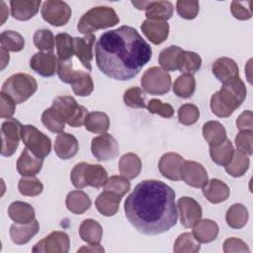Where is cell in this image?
Masks as SVG:
<instances>
[{
  "instance_id": "484cf974",
  "label": "cell",
  "mask_w": 253,
  "mask_h": 253,
  "mask_svg": "<svg viewBox=\"0 0 253 253\" xmlns=\"http://www.w3.org/2000/svg\"><path fill=\"white\" fill-rule=\"evenodd\" d=\"M218 225L215 221L205 218L200 219L194 226L192 234L200 243H210L216 239L218 235Z\"/></svg>"
},
{
  "instance_id": "9f6ffc18",
  "label": "cell",
  "mask_w": 253,
  "mask_h": 253,
  "mask_svg": "<svg viewBox=\"0 0 253 253\" xmlns=\"http://www.w3.org/2000/svg\"><path fill=\"white\" fill-rule=\"evenodd\" d=\"M0 117L2 119H11L16 111V102L7 94H0Z\"/></svg>"
},
{
  "instance_id": "30bf717a",
  "label": "cell",
  "mask_w": 253,
  "mask_h": 253,
  "mask_svg": "<svg viewBox=\"0 0 253 253\" xmlns=\"http://www.w3.org/2000/svg\"><path fill=\"white\" fill-rule=\"evenodd\" d=\"M23 126L16 119H8L1 125V138L2 148L1 155L4 157L12 156L18 146L20 139H22Z\"/></svg>"
},
{
  "instance_id": "6f0895ef",
  "label": "cell",
  "mask_w": 253,
  "mask_h": 253,
  "mask_svg": "<svg viewBox=\"0 0 253 253\" xmlns=\"http://www.w3.org/2000/svg\"><path fill=\"white\" fill-rule=\"evenodd\" d=\"M223 252L225 253L250 252V249L243 240L235 237H230L223 242Z\"/></svg>"
},
{
  "instance_id": "c3c4849f",
  "label": "cell",
  "mask_w": 253,
  "mask_h": 253,
  "mask_svg": "<svg viewBox=\"0 0 253 253\" xmlns=\"http://www.w3.org/2000/svg\"><path fill=\"white\" fill-rule=\"evenodd\" d=\"M130 189V183L128 179L125 178L124 176H111L107 179L104 190L113 192L123 198Z\"/></svg>"
},
{
  "instance_id": "d6a6232c",
  "label": "cell",
  "mask_w": 253,
  "mask_h": 253,
  "mask_svg": "<svg viewBox=\"0 0 253 253\" xmlns=\"http://www.w3.org/2000/svg\"><path fill=\"white\" fill-rule=\"evenodd\" d=\"M79 235L83 241L89 244H99L103 236V228L95 219L87 218L79 226Z\"/></svg>"
},
{
  "instance_id": "f6af8a7d",
  "label": "cell",
  "mask_w": 253,
  "mask_h": 253,
  "mask_svg": "<svg viewBox=\"0 0 253 253\" xmlns=\"http://www.w3.org/2000/svg\"><path fill=\"white\" fill-rule=\"evenodd\" d=\"M18 189L21 195L26 197H35L43 190L42 183L35 176H23L18 183Z\"/></svg>"
},
{
  "instance_id": "60d3db41",
  "label": "cell",
  "mask_w": 253,
  "mask_h": 253,
  "mask_svg": "<svg viewBox=\"0 0 253 253\" xmlns=\"http://www.w3.org/2000/svg\"><path fill=\"white\" fill-rule=\"evenodd\" d=\"M196 90V80L191 74H182L177 77L173 85V92L177 97L190 98Z\"/></svg>"
},
{
  "instance_id": "4dcf8cb0",
  "label": "cell",
  "mask_w": 253,
  "mask_h": 253,
  "mask_svg": "<svg viewBox=\"0 0 253 253\" xmlns=\"http://www.w3.org/2000/svg\"><path fill=\"white\" fill-rule=\"evenodd\" d=\"M66 208L74 214H82L91 207V200L89 196L81 191L75 190L68 193L65 200Z\"/></svg>"
},
{
  "instance_id": "f1b7e54d",
  "label": "cell",
  "mask_w": 253,
  "mask_h": 253,
  "mask_svg": "<svg viewBox=\"0 0 253 253\" xmlns=\"http://www.w3.org/2000/svg\"><path fill=\"white\" fill-rule=\"evenodd\" d=\"M119 171L128 180L136 178L141 171L140 158L132 152L124 154L119 160Z\"/></svg>"
},
{
  "instance_id": "74e56055",
  "label": "cell",
  "mask_w": 253,
  "mask_h": 253,
  "mask_svg": "<svg viewBox=\"0 0 253 253\" xmlns=\"http://www.w3.org/2000/svg\"><path fill=\"white\" fill-rule=\"evenodd\" d=\"M85 128L93 133H105L110 126V119L103 112L89 113L85 120Z\"/></svg>"
},
{
  "instance_id": "ac0fdd59",
  "label": "cell",
  "mask_w": 253,
  "mask_h": 253,
  "mask_svg": "<svg viewBox=\"0 0 253 253\" xmlns=\"http://www.w3.org/2000/svg\"><path fill=\"white\" fill-rule=\"evenodd\" d=\"M96 37L93 34L82 38H73V53L81 61L87 70H92L91 60L93 59V45Z\"/></svg>"
},
{
  "instance_id": "91938a15",
  "label": "cell",
  "mask_w": 253,
  "mask_h": 253,
  "mask_svg": "<svg viewBox=\"0 0 253 253\" xmlns=\"http://www.w3.org/2000/svg\"><path fill=\"white\" fill-rule=\"evenodd\" d=\"M252 112L250 110L242 112L236 120V126L239 130H253Z\"/></svg>"
},
{
  "instance_id": "5bb4252c",
  "label": "cell",
  "mask_w": 253,
  "mask_h": 253,
  "mask_svg": "<svg viewBox=\"0 0 253 253\" xmlns=\"http://www.w3.org/2000/svg\"><path fill=\"white\" fill-rule=\"evenodd\" d=\"M177 207L180 214V222L187 228L193 227L202 218V208L200 204L193 198H180L177 202Z\"/></svg>"
},
{
  "instance_id": "e7e4bbea",
  "label": "cell",
  "mask_w": 253,
  "mask_h": 253,
  "mask_svg": "<svg viewBox=\"0 0 253 253\" xmlns=\"http://www.w3.org/2000/svg\"><path fill=\"white\" fill-rule=\"evenodd\" d=\"M1 5H2V11H1V16H2V20H1V26L4 24V22H5V20H6V18H7V16H8V14H9V11H8V9L6 8V4L2 1L1 2Z\"/></svg>"
},
{
  "instance_id": "11a10c76",
  "label": "cell",
  "mask_w": 253,
  "mask_h": 253,
  "mask_svg": "<svg viewBox=\"0 0 253 253\" xmlns=\"http://www.w3.org/2000/svg\"><path fill=\"white\" fill-rule=\"evenodd\" d=\"M250 1L247 2H239V1H232L230 5V11L232 16L241 21L249 20L252 17L251 9H250Z\"/></svg>"
},
{
  "instance_id": "603a6c76",
  "label": "cell",
  "mask_w": 253,
  "mask_h": 253,
  "mask_svg": "<svg viewBox=\"0 0 253 253\" xmlns=\"http://www.w3.org/2000/svg\"><path fill=\"white\" fill-rule=\"evenodd\" d=\"M40 230V223L35 218L33 221L25 224L13 223L10 226V237L17 245L28 243Z\"/></svg>"
},
{
  "instance_id": "94428289",
  "label": "cell",
  "mask_w": 253,
  "mask_h": 253,
  "mask_svg": "<svg viewBox=\"0 0 253 253\" xmlns=\"http://www.w3.org/2000/svg\"><path fill=\"white\" fill-rule=\"evenodd\" d=\"M105 249L100 244H90L88 246H83L78 249V252H104Z\"/></svg>"
},
{
  "instance_id": "ba28073f",
  "label": "cell",
  "mask_w": 253,
  "mask_h": 253,
  "mask_svg": "<svg viewBox=\"0 0 253 253\" xmlns=\"http://www.w3.org/2000/svg\"><path fill=\"white\" fill-rule=\"evenodd\" d=\"M22 141L26 148L36 157L43 159L51 150L50 138L33 125H25L22 128Z\"/></svg>"
},
{
  "instance_id": "cb8c5ba5",
  "label": "cell",
  "mask_w": 253,
  "mask_h": 253,
  "mask_svg": "<svg viewBox=\"0 0 253 253\" xmlns=\"http://www.w3.org/2000/svg\"><path fill=\"white\" fill-rule=\"evenodd\" d=\"M203 195L211 204H219L226 201L230 195L229 187L219 179L213 178L203 187Z\"/></svg>"
},
{
  "instance_id": "5b68a950",
  "label": "cell",
  "mask_w": 253,
  "mask_h": 253,
  "mask_svg": "<svg viewBox=\"0 0 253 253\" xmlns=\"http://www.w3.org/2000/svg\"><path fill=\"white\" fill-rule=\"evenodd\" d=\"M107 179L106 169L99 164L80 162L70 172L71 183L77 189H83L87 186L99 189L104 187Z\"/></svg>"
},
{
  "instance_id": "b9f144b4",
  "label": "cell",
  "mask_w": 253,
  "mask_h": 253,
  "mask_svg": "<svg viewBox=\"0 0 253 253\" xmlns=\"http://www.w3.org/2000/svg\"><path fill=\"white\" fill-rule=\"evenodd\" d=\"M55 47L57 51L58 60L67 61L71 60L73 53V38L66 34L60 33L55 36Z\"/></svg>"
},
{
  "instance_id": "f5cc1de1",
  "label": "cell",
  "mask_w": 253,
  "mask_h": 253,
  "mask_svg": "<svg viewBox=\"0 0 253 253\" xmlns=\"http://www.w3.org/2000/svg\"><path fill=\"white\" fill-rule=\"evenodd\" d=\"M237 150L251 155L253 153V130H240L235 137Z\"/></svg>"
},
{
  "instance_id": "681fc988",
  "label": "cell",
  "mask_w": 253,
  "mask_h": 253,
  "mask_svg": "<svg viewBox=\"0 0 253 253\" xmlns=\"http://www.w3.org/2000/svg\"><path fill=\"white\" fill-rule=\"evenodd\" d=\"M42 123L48 130L54 133L63 132L65 127V123L55 114L51 108L43 111L42 114Z\"/></svg>"
},
{
  "instance_id": "836d02e7",
  "label": "cell",
  "mask_w": 253,
  "mask_h": 253,
  "mask_svg": "<svg viewBox=\"0 0 253 253\" xmlns=\"http://www.w3.org/2000/svg\"><path fill=\"white\" fill-rule=\"evenodd\" d=\"M203 136L210 146H215L226 139V130L219 122L209 121L203 126Z\"/></svg>"
},
{
  "instance_id": "7dc6e473",
  "label": "cell",
  "mask_w": 253,
  "mask_h": 253,
  "mask_svg": "<svg viewBox=\"0 0 253 253\" xmlns=\"http://www.w3.org/2000/svg\"><path fill=\"white\" fill-rule=\"evenodd\" d=\"M145 93L139 87H130L124 93V102L126 106L133 109L146 108Z\"/></svg>"
},
{
  "instance_id": "44dd1931",
  "label": "cell",
  "mask_w": 253,
  "mask_h": 253,
  "mask_svg": "<svg viewBox=\"0 0 253 253\" xmlns=\"http://www.w3.org/2000/svg\"><path fill=\"white\" fill-rule=\"evenodd\" d=\"M211 71L216 79L221 83L227 82L239 76V69L237 63L233 59L225 56L217 58L212 63Z\"/></svg>"
},
{
  "instance_id": "816d5d0a",
  "label": "cell",
  "mask_w": 253,
  "mask_h": 253,
  "mask_svg": "<svg viewBox=\"0 0 253 253\" xmlns=\"http://www.w3.org/2000/svg\"><path fill=\"white\" fill-rule=\"evenodd\" d=\"M178 15L186 20H193L198 16L200 10L199 1L195 0H178L176 3Z\"/></svg>"
},
{
  "instance_id": "3957f363",
  "label": "cell",
  "mask_w": 253,
  "mask_h": 253,
  "mask_svg": "<svg viewBox=\"0 0 253 253\" xmlns=\"http://www.w3.org/2000/svg\"><path fill=\"white\" fill-rule=\"evenodd\" d=\"M246 94V86L239 76L222 83L220 90L211 97V112L219 118L230 117L241 106Z\"/></svg>"
},
{
  "instance_id": "db71d44e",
  "label": "cell",
  "mask_w": 253,
  "mask_h": 253,
  "mask_svg": "<svg viewBox=\"0 0 253 253\" xmlns=\"http://www.w3.org/2000/svg\"><path fill=\"white\" fill-rule=\"evenodd\" d=\"M146 109L148 110L149 113L158 115L162 118H172L174 115V109L172 108L171 105L163 103L162 101L158 99H151L147 105Z\"/></svg>"
},
{
  "instance_id": "4fadbf2b",
  "label": "cell",
  "mask_w": 253,
  "mask_h": 253,
  "mask_svg": "<svg viewBox=\"0 0 253 253\" xmlns=\"http://www.w3.org/2000/svg\"><path fill=\"white\" fill-rule=\"evenodd\" d=\"M69 245V236L63 231L56 230L36 243L32 251L39 253H67Z\"/></svg>"
},
{
  "instance_id": "6125c7cd",
  "label": "cell",
  "mask_w": 253,
  "mask_h": 253,
  "mask_svg": "<svg viewBox=\"0 0 253 253\" xmlns=\"http://www.w3.org/2000/svg\"><path fill=\"white\" fill-rule=\"evenodd\" d=\"M9 60H10L9 51L1 47V70H3L8 65Z\"/></svg>"
},
{
  "instance_id": "52a82bcc",
  "label": "cell",
  "mask_w": 253,
  "mask_h": 253,
  "mask_svg": "<svg viewBox=\"0 0 253 253\" xmlns=\"http://www.w3.org/2000/svg\"><path fill=\"white\" fill-rule=\"evenodd\" d=\"M38 89L36 79L27 73H15L2 85L1 92L9 95L16 104H21L32 97Z\"/></svg>"
},
{
  "instance_id": "e575fe53",
  "label": "cell",
  "mask_w": 253,
  "mask_h": 253,
  "mask_svg": "<svg viewBox=\"0 0 253 253\" xmlns=\"http://www.w3.org/2000/svg\"><path fill=\"white\" fill-rule=\"evenodd\" d=\"M248 218V210L242 204H234L230 206L225 214L227 225L233 229H240L244 227Z\"/></svg>"
},
{
  "instance_id": "f546056e",
  "label": "cell",
  "mask_w": 253,
  "mask_h": 253,
  "mask_svg": "<svg viewBox=\"0 0 253 253\" xmlns=\"http://www.w3.org/2000/svg\"><path fill=\"white\" fill-rule=\"evenodd\" d=\"M173 4L170 1H150L145 9L148 20L167 22L173 15Z\"/></svg>"
},
{
  "instance_id": "6da1fadb",
  "label": "cell",
  "mask_w": 253,
  "mask_h": 253,
  "mask_svg": "<svg viewBox=\"0 0 253 253\" xmlns=\"http://www.w3.org/2000/svg\"><path fill=\"white\" fill-rule=\"evenodd\" d=\"M95 55L98 68L106 76L126 81L151 59L152 49L134 28L122 26L101 35Z\"/></svg>"
},
{
  "instance_id": "be15d7a7",
  "label": "cell",
  "mask_w": 253,
  "mask_h": 253,
  "mask_svg": "<svg viewBox=\"0 0 253 253\" xmlns=\"http://www.w3.org/2000/svg\"><path fill=\"white\" fill-rule=\"evenodd\" d=\"M150 1H131V4L137 9V10H145L146 7L149 5Z\"/></svg>"
},
{
  "instance_id": "7402d4cb",
  "label": "cell",
  "mask_w": 253,
  "mask_h": 253,
  "mask_svg": "<svg viewBox=\"0 0 253 253\" xmlns=\"http://www.w3.org/2000/svg\"><path fill=\"white\" fill-rule=\"evenodd\" d=\"M41 4V0H11V15L18 21H28L39 12Z\"/></svg>"
},
{
  "instance_id": "ee69618b",
  "label": "cell",
  "mask_w": 253,
  "mask_h": 253,
  "mask_svg": "<svg viewBox=\"0 0 253 253\" xmlns=\"http://www.w3.org/2000/svg\"><path fill=\"white\" fill-rule=\"evenodd\" d=\"M1 47L8 51L18 52L25 46V40L21 34L15 31H4L0 35Z\"/></svg>"
},
{
  "instance_id": "9c48e42d",
  "label": "cell",
  "mask_w": 253,
  "mask_h": 253,
  "mask_svg": "<svg viewBox=\"0 0 253 253\" xmlns=\"http://www.w3.org/2000/svg\"><path fill=\"white\" fill-rule=\"evenodd\" d=\"M140 83L146 93L150 95H164L169 92L172 80L167 71L153 66L143 73Z\"/></svg>"
},
{
  "instance_id": "8d00e7d4",
  "label": "cell",
  "mask_w": 253,
  "mask_h": 253,
  "mask_svg": "<svg viewBox=\"0 0 253 253\" xmlns=\"http://www.w3.org/2000/svg\"><path fill=\"white\" fill-rule=\"evenodd\" d=\"M201 66L202 58L198 53L189 50H183L180 53L178 58V70L183 74L193 75L200 70Z\"/></svg>"
},
{
  "instance_id": "7a4b0ae2",
  "label": "cell",
  "mask_w": 253,
  "mask_h": 253,
  "mask_svg": "<svg viewBox=\"0 0 253 253\" xmlns=\"http://www.w3.org/2000/svg\"><path fill=\"white\" fill-rule=\"evenodd\" d=\"M125 213L140 233L156 235L166 232L178 218L175 192L162 181L144 180L126 199Z\"/></svg>"
},
{
  "instance_id": "f35d334b",
  "label": "cell",
  "mask_w": 253,
  "mask_h": 253,
  "mask_svg": "<svg viewBox=\"0 0 253 253\" xmlns=\"http://www.w3.org/2000/svg\"><path fill=\"white\" fill-rule=\"evenodd\" d=\"M249 164H250V160L247 154L239 150H234L232 159L227 165L224 166V168L227 174L237 178L245 174V172L249 168Z\"/></svg>"
},
{
  "instance_id": "8fae6325",
  "label": "cell",
  "mask_w": 253,
  "mask_h": 253,
  "mask_svg": "<svg viewBox=\"0 0 253 253\" xmlns=\"http://www.w3.org/2000/svg\"><path fill=\"white\" fill-rule=\"evenodd\" d=\"M41 13L45 22L54 27H61L69 21L71 17V8L66 2L47 0L43 2Z\"/></svg>"
},
{
  "instance_id": "d590c367",
  "label": "cell",
  "mask_w": 253,
  "mask_h": 253,
  "mask_svg": "<svg viewBox=\"0 0 253 253\" xmlns=\"http://www.w3.org/2000/svg\"><path fill=\"white\" fill-rule=\"evenodd\" d=\"M233 153H234V147L231 141L227 138L218 145L210 146L211 158L215 164L219 166L227 165L232 159Z\"/></svg>"
},
{
  "instance_id": "83f0119b",
  "label": "cell",
  "mask_w": 253,
  "mask_h": 253,
  "mask_svg": "<svg viewBox=\"0 0 253 253\" xmlns=\"http://www.w3.org/2000/svg\"><path fill=\"white\" fill-rule=\"evenodd\" d=\"M8 215L14 222L25 224L35 219V210L28 203L15 201L8 208Z\"/></svg>"
},
{
  "instance_id": "9a60e30c",
  "label": "cell",
  "mask_w": 253,
  "mask_h": 253,
  "mask_svg": "<svg viewBox=\"0 0 253 253\" xmlns=\"http://www.w3.org/2000/svg\"><path fill=\"white\" fill-rule=\"evenodd\" d=\"M30 67L43 77H50L57 72L58 59L53 52L39 51L30 59Z\"/></svg>"
},
{
  "instance_id": "ffe728a7",
  "label": "cell",
  "mask_w": 253,
  "mask_h": 253,
  "mask_svg": "<svg viewBox=\"0 0 253 253\" xmlns=\"http://www.w3.org/2000/svg\"><path fill=\"white\" fill-rule=\"evenodd\" d=\"M54 152L62 160H67L74 157L79 149L77 138L66 132H60L55 138Z\"/></svg>"
},
{
  "instance_id": "8992f818",
  "label": "cell",
  "mask_w": 253,
  "mask_h": 253,
  "mask_svg": "<svg viewBox=\"0 0 253 253\" xmlns=\"http://www.w3.org/2000/svg\"><path fill=\"white\" fill-rule=\"evenodd\" d=\"M55 114L67 125L72 127H79L85 124L88 110L71 96H57L53 99L50 107Z\"/></svg>"
},
{
  "instance_id": "e0dca14e",
  "label": "cell",
  "mask_w": 253,
  "mask_h": 253,
  "mask_svg": "<svg viewBox=\"0 0 253 253\" xmlns=\"http://www.w3.org/2000/svg\"><path fill=\"white\" fill-rule=\"evenodd\" d=\"M184 161V158L180 154L168 152L161 156L158 168L163 177L171 181H180Z\"/></svg>"
},
{
  "instance_id": "2e32d148",
  "label": "cell",
  "mask_w": 253,
  "mask_h": 253,
  "mask_svg": "<svg viewBox=\"0 0 253 253\" xmlns=\"http://www.w3.org/2000/svg\"><path fill=\"white\" fill-rule=\"evenodd\" d=\"M181 180L194 188H203L209 181L205 167L201 163L191 160L184 161L181 171Z\"/></svg>"
},
{
  "instance_id": "7bdbcfd3",
  "label": "cell",
  "mask_w": 253,
  "mask_h": 253,
  "mask_svg": "<svg viewBox=\"0 0 253 253\" xmlns=\"http://www.w3.org/2000/svg\"><path fill=\"white\" fill-rule=\"evenodd\" d=\"M200 248V242L194 235L191 232H184L177 237L173 250L175 253H197Z\"/></svg>"
},
{
  "instance_id": "277c9868",
  "label": "cell",
  "mask_w": 253,
  "mask_h": 253,
  "mask_svg": "<svg viewBox=\"0 0 253 253\" xmlns=\"http://www.w3.org/2000/svg\"><path fill=\"white\" fill-rule=\"evenodd\" d=\"M119 22L120 18L112 7L98 6L90 9L80 18L77 29L86 36L101 29L114 27Z\"/></svg>"
},
{
  "instance_id": "1f68e13d",
  "label": "cell",
  "mask_w": 253,
  "mask_h": 253,
  "mask_svg": "<svg viewBox=\"0 0 253 253\" xmlns=\"http://www.w3.org/2000/svg\"><path fill=\"white\" fill-rule=\"evenodd\" d=\"M70 85L75 95L80 97L89 96L94 90V83L92 77L88 72L82 70H75L70 80Z\"/></svg>"
},
{
  "instance_id": "bcb514c9",
  "label": "cell",
  "mask_w": 253,
  "mask_h": 253,
  "mask_svg": "<svg viewBox=\"0 0 253 253\" xmlns=\"http://www.w3.org/2000/svg\"><path fill=\"white\" fill-rule=\"evenodd\" d=\"M33 42L35 46L40 51L53 52L55 39L50 30L42 29V30L36 31V33L34 34Z\"/></svg>"
},
{
  "instance_id": "d6986e66",
  "label": "cell",
  "mask_w": 253,
  "mask_h": 253,
  "mask_svg": "<svg viewBox=\"0 0 253 253\" xmlns=\"http://www.w3.org/2000/svg\"><path fill=\"white\" fill-rule=\"evenodd\" d=\"M144 36L154 44L165 42L169 36V24L163 21L144 20L140 26Z\"/></svg>"
},
{
  "instance_id": "4316f807",
  "label": "cell",
  "mask_w": 253,
  "mask_h": 253,
  "mask_svg": "<svg viewBox=\"0 0 253 253\" xmlns=\"http://www.w3.org/2000/svg\"><path fill=\"white\" fill-rule=\"evenodd\" d=\"M122 198L117 194L104 190L96 199L95 206L98 211L104 216L115 215L120 207Z\"/></svg>"
},
{
  "instance_id": "ab89813d",
  "label": "cell",
  "mask_w": 253,
  "mask_h": 253,
  "mask_svg": "<svg viewBox=\"0 0 253 253\" xmlns=\"http://www.w3.org/2000/svg\"><path fill=\"white\" fill-rule=\"evenodd\" d=\"M183 49L177 45H170L164 48L159 54V64L165 71L178 70V58Z\"/></svg>"
},
{
  "instance_id": "d4e9b609",
  "label": "cell",
  "mask_w": 253,
  "mask_h": 253,
  "mask_svg": "<svg viewBox=\"0 0 253 253\" xmlns=\"http://www.w3.org/2000/svg\"><path fill=\"white\" fill-rule=\"evenodd\" d=\"M43 159L36 157L25 148L17 160V171L22 176H36L42 168Z\"/></svg>"
},
{
  "instance_id": "f907efd6",
  "label": "cell",
  "mask_w": 253,
  "mask_h": 253,
  "mask_svg": "<svg viewBox=\"0 0 253 253\" xmlns=\"http://www.w3.org/2000/svg\"><path fill=\"white\" fill-rule=\"evenodd\" d=\"M200 110L194 104H184L178 110L179 123L184 126H192L198 122Z\"/></svg>"
},
{
  "instance_id": "680465c9",
  "label": "cell",
  "mask_w": 253,
  "mask_h": 253,
  "mask_svg": "<svg viewBox=\"0 0 253 253\" xmlns=\"http://www.w3.org/2000/svg\"><path fill=\"white\" fill-rule=\"evenodd\" d=\"M74 71L75 70L72 67L71 60H67V61H60V60H58L57 74H58L59 79L62 82H64L66 84H69Z\"/></svg>"
},
{
  "instance_id": "7c38bea8",
  "label": "cell",
  "mask_w": 253,
  "mask_h": 253,
  "mask_svg": "<svg viewBox=\"0 0 253 253\" xmlns=\"http://www.w3.org/2000/svg\"><path fill=\"white\" fill-rule=\"evenodd\" d=\"M91 151L98 161H108L119 155L120 147L117 139L105 132L92 139Z\"/></svg>"
}]
</instances>
